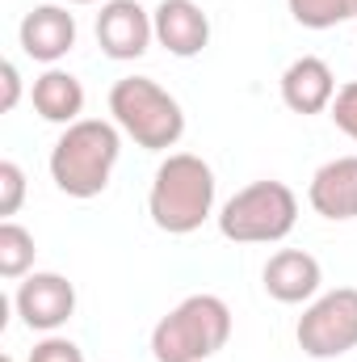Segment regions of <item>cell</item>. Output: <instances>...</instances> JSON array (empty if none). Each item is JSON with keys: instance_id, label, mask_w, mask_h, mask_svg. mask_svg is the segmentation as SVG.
Here are the masks:
<instances>
[{"instance_id": "1", "label": "cell", "mask_w": 357, "mask_h": 362, "mask_svg": "<svg viewBox=\"0 0 357 362\" xmlns=\"http://www.w3.org/2000/svg\"><path fill=\"white\" fill-rule=\"evenodd\" d=\"M122 156V131L118 122L105 118H80L72 127H63V135L51 148V181L59 185V194L89 202L97 194H105V185L118 169Z\"/></svg>"}, {"instance_id": "2", "label": "cell", "mask_w": 357, "mask_h": 362, "mask_svg": "<svg viewBox=\"0 0 357 362\" xmlns=\"http://www.w3.org/2000/svg\"><path fill=\"white\" fill-rule=\"evenodd\" d=\"M214 194H219V181L202 156L169 152L152 177V189H147V215L160 232L189 236L214 215Z\"/></svg>"}, {"instance_id": "3", "label": "cell", "mask_w": 357, "mask_h": 362, "mask_svg": "<svg viewBox=\"0 0 357 362\" xmlns=\"http://www.w3.org/2000/svg\"><path fill=\"white\" fill-rule=\"evenodd\" d=\"M231 341V308L219 295H185L152 329L156 362H206Z\"/></svg>"}, {"instance_id": "4", "label": "cell", "mask_w": 357, "mask_h": 362, "mask_svg": "<svg viewBox=\"0 0 357 362\" xmlns=\"http://www.w3.org/2000/svg\"><path fill=\"white\" fill-rule=\"evenodd\" d=\"M109 114L126 139H135L143 152H169L185 135V110L164 85L152 76H122L109 89Z\"/></svg>"}, {"instance_id": "5", "label": "cell", "mask_w": 357, "mask_h": 362, "mask_svg": "<svg viewBox=\"0 0 357 362\" xmlns=\"http://www.w3.org/2000/svg\"><path fill=\"white\" fill-rule=\"evenodd\" d=\"M298 223V198L286 181H253L236 189L219 211V232L231 245H277Z\"/></svg>"}, {"instance_id": "6", "label": "cell", "mask_w": 357, "mask_h": 362, "mask_svg": "<svg viewBox=\"0 0 357 362\" xmlns=\"http://www.w3.org/2000/svg\"><path fill=\"white\" fill-rule=\"evenodd\" d=\"M294 341L315 362L345 358L349 350H357V286L315 295L294 325Z\"/></svg>"}, {"instance_id": "7", "label": "cell", "mask_w": 357, "mask_h": 362, "mask_svg": "<svg viewBox=\"0 0 357 362\" xmlns=\"http://www.w3.org/2000/svg\"><path fill=\"white\" fill-rule=\"evenodd\" d=\"M13 308L25 329L34 333H55L76 316V286L55 270H34L17 282Z\"/></svg>"}, {"instance_id": "8", "label": "cell", "mask_w": 357, "mask_h": 362, "mask_svg": "<svg viewBox=\"0 0 357 362\" xmlns=\"http://www.w3.org/2000/svg\"><path fill=\"white\" fill-rule=\"evenodd\" d=\"M97 42L118 64H131V59L147 55V47L156 42L152 13L139 0H105L101 13H97Z\"/></svg>"}, {"instance_id": "9", "label": "cell", "mask_w": 357, "mask_h": 362, "mask_svg": "<svg viewBox=\"0 0 357 362\" xmlns=\"http://www.w3.org/2000/svg\"><path fill=\"white\" fill-rule=\"evenodd\" d=\"M17 38H21V51L47 68H55L63 55H72L76 47V17L63 8V4H38L21 17L17 25Z\"/></svg>"}, {"instance_id": "10", "label": "cell", "mask_w": 357, "mask_h": 362, "mask_svg": "<svg viewBox=\"0 0 357 362\" xmlns=\"http://www.w3.org/2000/svg\"><path fill=\"white\" fill-rule=\"evenodd\" d=\"M152 25L156 42L177 59H193L210 47V17L193 0H160L152 8Z\"/></svg>"}, {"instance_id": "11", "label": "cell", "mask_w": 357, "mask_h": 362, "mask_svg": "<svg viewBox=\"0 0 357 362\" xmlns=\"http://www.w3.org/2000/svg\"><path fill=\"white\" fill-rule=\"evenodd\" d=\"M261 282H265V295L277 303H311L320 295L324 270L307 249H277L261 270Z\"/></svg>"}, {"instance_id": "12", "label": "cell", "mask_w": 357, "mask_h": 362, "mask_svg": "<svg viewBox=\"0 0 357 362\" xmlns=\"http://www.w3.org/2000/svg\"><path fill=\"white\" fill-rule=\"evenodd\" d=\"M332 97H337V76L320 55H298L282 72V101H286V110H294L303 118L324 114L332 105Z\"/></svg>"}, {"instance_id": "13", "label": "cell", "mask_w": 357, "mask_h": 362, "mask_svg": "<svg viewBox=\"0 0 357 362\" xmlns=\"http://www.w3.org/2000/svg\"><path fill=\"white\" fill-rule=\"evenodd\" d=\"M307 202L324 219H337V223L357 219V156H337L320 165L307 185Z\"/></svg>"}, {"instance_id": "14", "label": "cell", "mask_w": 357, "mask_h": 362, "mask_svg": "<svg viewBox=\"0 0 357 362\" xmlns=\"http://www.w3.org/2000/svg\"><path fill=\"white\" fill-rule=\"evenodd\" d=\"M30 101H34V114H38L42 122L72 127V122H80V114H85V85H80L72 72H63V68H47V72L34 81Z\"/></svg>"}, {"instance_id": "15", "label": "cell", "mask_w": 357, "mask_h": 362, "mask_svg": "<svg viewBox=\"0 0 357 362\" xmlns=\"http://www.w3.org/2000/svg\"><path fill=\"white\" fill-rule=\"evenodd\" d=\"M34 232H25L17 219H0V278L21 282L25 274H34Z\"/></svg>"}, {"instance_id": "16", "label": "cell", "mask_w": 357, "mask_h": 362, "mask_svg": "<svg viewBox=\"0 0 357 362\" xmlns=\"http://www.w3.org/2000/svg\"><path fill=\"white\" fill-rule=\"evenodd\" d=\"M286 8L303 30H332L357 21V0H286Z\"/></svg>"}, {"instance_id": "17", "label": "cell", "mask_w": 357, "mask_h": 362, "mask_svg": "<svg viewBox=\"0 0 357 362\" xmlns=\"http://www.w3.org/2000/svg\"><path fill=\"white\" fill-rule=\"evenodd\" d=\"M25 202V173L17 160H0V215L13 219Z\"/></svg>"}, {"instance_id": "18", "label": "cell", "mask_w": 357, "mask_h": 362, "mask_svg": "<svg viewBox=\"0 0 357 362\" xmlns=\"http://www.w3.org/2000/svg\"><path fill=\"white\" fill-rule=\"evenodd\" d=\"M328 114H332L337 131H345V135L357 144V81H349V85H341V89H337L332 105H328Z\"/></svg>"}, {"instance_id": "19", "label": "cell", "mask_w": 357, "mask_h": 362, "mask_svg": "<svg viewBox=\"0 0 357 362\" xmlns=\"http://www.w3.org/2000/svg\"><path fill=\"white\" fill-rule=\"evenodd\" d=\"M30 362H85V350H80L76 341H68V337L47 333V337L30 350Z\"/></svg>"}, {"instance_id": "20", "label": "cell", "mask_w": 357, "mask_h": 362, "mask_svg": "<svg viewBox=\"0 0 357 362\" xmlns=\"http://www.w3.org/2000/svg\"><path fill=\"white\" fill-rule=\"evenodd\" d=\"M0 85H4V93H0V110H4V114H13V110H17V101H21V72H17V64H13V59H4V64H0Z\"/></svg>"}, {"instance_id": "21", "label": "cell", "mask_w": 357, "mask_h": 362, "mask_svg": "<svg viewBox=\"0 0 357 362\" xmlns=\"http://www.w3.org/2000/svg\"><path fill=\"white\" fill-rule=\"evenodd\" d=\"M63 4H105V0H63Z\"/></svg>"}, {"instance_id": "22", "label": "cell", "mask_w": 357, "mask_h": 362, "mask_svg": "<svg viewBox=\"0 0 357 362\" xmlns=\"http://www.w3.org/2000/svg\"><path fill=\"white\" fill-rule=\"evenodd\" d=\"M4 362H17V358H8V354H4Z\"/></svg>"}]
</instances>
